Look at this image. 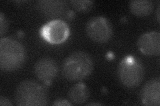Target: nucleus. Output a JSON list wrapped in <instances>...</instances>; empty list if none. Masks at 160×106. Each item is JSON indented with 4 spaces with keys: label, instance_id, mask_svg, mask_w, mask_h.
I'll return each instance as SVG.
<instances>
[{
    "label": "nucleus",
    "instance_id": "obj_1",
    "mask_svg": "<svg viewBox=\"0 0 160 106\" xmlns=\"http://www.w3.org/2000/svg\"><path fill=\"white\" fill-rule=\"evenodd\" d=\"M92 57L84 51H75L65 58L62 65L63 76L69 82H78L86 78L93 70Z\"/></svg>",
    "mask_w": 160,
    "mask_h": 106
},
{
    "label": "nucleus",
    "instance_id": "obj_10",
    "mask_svg": "<svg viewBox=\"0 0 160 106\" xmlns=\"http://www.w3.org/2000/svg\"><path fill=\"white\" fill-rule=\"evenodd\" d=\"M90 96L89 90L83 82L77 83L69 89L68 97L72 104L82 105L88 102Z\"/></svg>",
    "mask_w": 160,
    "mask_h": 106
},
{
    "label": "nucleus",
    "instance_id": "obj_3",
    "mask_svg": "<svg viewBox=\"0 0 160 106\" xmlns=\"http://www.w3.org/2000/svg\"><path fill=\"white\" fill-rule=\"evenodd\" d=\"M14 99L19 106H43L48 105L49 95L44 85L34 80H26L18 84Z\"/></svg>",
    "mask_w": 160,
    "mask_h": 106
},
{
    "label": "nucleus",
    "instance_id": "obj_6",
    "mask_svg": "<svg viewBox=\"0 0 160 106\" xmlns=\"http://www.w3.org/2000/svg\"><path fill=\"white\" fill-rule=\"evenodd\" d=\"M40 34L49 43L58 44L68 39L70 34V29L63 20L53 19L43 25L40 29Z\"/></svg>",
    "mask_w": 160,
    "mask_h": 106
},
{
    "label": "nucleus",
    "instance_id": "obj_13",
    "mask_svg": "<svg viewBox=\"0 0 160 106\" xmlns=\"http://www.w3.org/2000/svg\"><path fill=\"white\" fill-rule=\"evenodd\" d=\"M69 3L76 12L83 13L91 11L94 5L93 1L88 0H72Z\"/></svg>",
    "mask_w": 160,
    "mask_h": 106
},
{
    "label": "nucleus",
    "instance_id": "obj_17",
    "mask_svg": "<svg viewBox=\"0 0 160 106\" xmlns=\"http://www.w3.org/2000/svg\"><path fill=\"white\" fill-rule=\"evenodd\" d=\"M102 104H98V103H90L88 104V105H102Z\"/></svg>",
    "mask_w": 160,
    "mask_h": 106
},
{
    "label": "nucleus",
    "instance_id": "obj_9",
    "mask_svg": "<svg viewBox=\"0 0 160 106\" xmlns=\"http://www.w3.org/2000/svg\"><path fill=\"white\" fill-rule=\"evenodd\" d=\"M142 102L148 106L160 105V79L153 78L144 84L140 93Z\"/></svg>",
    "mask_w": 160,
    "mask_h": 106
},
{
    "label": "nucleus",
    "instance_id": "obj_15",
    "mask_svg": "<svg viewBox=\"0 0 160 106\" xmlns=\"http://www.w3.org/2000/svg\"><path fill=\"white\" fill-rule=\"evenodd\" d=\"M52 105L55 106H69L72 105L73 104L69 102V100H68L66 99L58 98L54 101Z\"/></svg>",
    "mask_w": 160,
    "mask_h": 106
},
{
    "label": "nucleus",
    "instance_id": "obj_8",
    "mask_svg": "<svg viewBox=\"0 0 160 106\" xmlns=\"http://www.w3.org/2000/svg\"><path fill=\"white\" fill-rule=\"evenodd\" d=\"M138 47L147 56H159L160 54V33L149 31L142 35L138 39Z\"/></svg>",
    "mask_w": 160,
    "mask_h": 106
},
{
    "label": "nucleus",
    "instance_id": "obj_4",
    "mask_svg": "<svg viewBox=\"0 0 160 106\" xmlns=\"http://www.w3.org/2000/svg\"><path fill=\"white\" fill-rule=\"evenodd\" d=\"M118 78L124 86L136 88L142 84L145 76V68L138 58L128 55L120 61L118 68Z\"/></svg>",
    "mask_w": 160,
    "mask_h": 106
},
{
    "label": "nucleus",
    "instance_id": "obj_2",
    "mask_svg": "<svg viewBox=\"0 0 160 106\" xmlns=\"http://www.w3.org/2000/svg\"><path fill=\"white\" fill-rule=\"evenodd\" d=\"M26 60L23 45L13 38L5 37L0 40V68L5 72L19 69Z\"/></svg>",
    "mask_w": 160,
    "mask_h": 106
},
{
    "label": "nucleus",
    "instance_id": "obj_5",
    "mask_svg": "<svg viewBox=\"0 0 160 106\" xmlns=\"http://www.w3.org/2000/svg\"><path fill=\"white\" fill-rule=\"evenodd\" d=\"M88 36L98 43H105L112 39L113 30L109 20L102 16L93 17L88 20L86 26Z\"/></svg>",
    "mask_w": 160,
    "mask_h": 106
},
{
    "label": "nucleus",
    "instance_id": "obj_7",
    "mask_svg": "<svg viewBox=\"0 0 160 106\" xmlns=\"http://www.w3.org/2000/svg\"><path fill=\"white\" fill-rule=\"evenodd\" d=\"M59 68L57 62L53 58L45 57L39 59L34 67L36 77L45 84L49 85L57 76Z\"/></svg>",
    "mask_w": 160,
    "mask_h": 106
},
{
    "label": "nucleus",
    "instance_id": "obj_14",
    "mask_svg": "<svg viewBox=\"0 0 160 106\" xmlns=\"http://www.w3.org/2000/svg\"><path fill=\"white\" fill-rule=\"evenodd\" d=\"M8 29V21L5 15L1 12L0 13V35L3 37L6 34Z\"/></svg>",
    "mask_w": 160,
    "mask_h": 106
},
{
    "label": "nucleus",
    "instance_id": "obj_11",
    "mask_svg": "<svg viewBox=\"0 0 160 106\" xmlns=\"http://www.w3.org/2000/svg\"><path fill=\"white\" fill-rule=\"evenodd\" d=\"M38 7L42 13L49 17H59L66 11V3L62 1H41Z\"/></svg>",
    "mask_w": 160,
    "mask_h": 106
},
{
    "label": "nucleus",
    "instance_id": "obj_16",
    "mask_svg": "<svg viewBox=\"0 0 160 106\" xmlns=\"http://www.w3.org/2000/svg\"><path fill=\"white\" fill-rule=\"evenodd\" d=\"M0 105L2 106H4V105H13V104L12 103L11 101H10L8 98L3 96L2 95L1 97H0Z\"/></svg>",
    "mask_w": 160,
    "mask_h": 106
},
{
    "label": "nucleus",
    "instance_id": "obj_18",
    "mask_svg": "<svg viewBox=\"0 0 160 106\" xmlns=\"http://www.w3.org/2000/svg\"><path fill=\"white\" fill-rule=\"evenodd\" d=\"M159 6H158V9H157V13H158V15H157V17H158V22H159Z\"/></svg>",
    "mask_w": 160,
    "mask_h": 106
},
{
    "label": "nucleus",
    "instance_id": "obj_12",
    "mask_svg": "<svg viewBox=\"0 0 160 106\" xmlns=\"http://www.w3.org/2000/svg\"><path fill=\"white\" fill-rule=\"evenodd\" d=\"M130 11L135 16L146 17L153 11V3L151 0H132L129 3Z\"/></svg>",
    "mask_w": 160,
    "mask_h": 106
}]
</instances>
